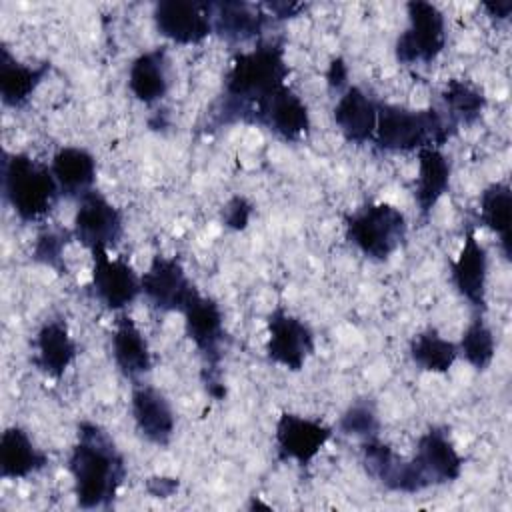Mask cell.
<instances>
[{
	"mask_svg": "<svg viewBox=\"0 0 512 512\" xmlns=\"http://www.w3.org/2000/svg\"><path fill=\"white\" fill-rule=\"evenodd\" d=\"M288 74L282 42H260L256 48L236 54L224 78L222 98L210 114V126L250 124L254 108L286 86Z\"/></svg>",
	"mask_w": 512,
	"mask_h": 512,
	"instance_id": "obj_1",
	"label": "cell"
},
{
	"mask_svg": "<svg viewBox=\"0 0 512 512\" xmlns=\"http://www.w3.org/2000/svg\"><path fill=\"white\" fill-rule=\"evenodd\" d=\"M76 502L84 510L110 508L124 478L126 462L110 434L94 424H78V440L68 458Z\"/></svg>",
	"mask_w": 512,
	"mask_h": 512,
	"instance_id": "obj_2",
	"label": "cell"
},
{
	"mask_svg": "<svg viewBox=\"0 0 512 512\" xmlns=\"http://www.w3.org/2000/svg\"><path fill=\"white\" fill-rule=\"evenodd\" d=\"M456 130L458 124L434 108L414 110L380 102L372 142L382 152H412L440 148Z\"/></svg>",
	"mask_w": 512,
	"mask_h": 512,
	"instance_id": "obj_3",
	"label": "cell"
},
{
	"mask_svg": "<svg viewBox=\"0 0 512 512\" xmlns=\"http://www.w3.org/2000/svg\"><path fill=\"white\" fill-rule=\"evenodd\" d=\"M2 190L6 202L24 222L44 218L60 198V188L52 170L22 152H4Z\"/></svg>",
	"mask_w": 512,
	"mask_h": 512,
	"instance_id": "obj_4",
	"label": "cell"
},
{
	"mask_svg": "<svg viewBox=\"0 0 512 512\" xmlns=\"http://www.w3.org/2000/svg\"><path fill=\"white\" fill-rule=\"evenodd\" d=\"M346 240L372 260H388L406 240L408 224L400 208L388 202L366 204L344 218Z\"/></svg>",
	"mask_w": 512,
	"mask_h": 512,
	"instance_id": "obj_5",
	"label": "cell"
},
{
	"mask_svg": "<svg viewBox=\"0 0 512 512\" xmlns=\"http://www.w3.org/2000/svg\"><path fill=\"white\" fill-rule=\"evenodd\" d=\"M408 28L396 38V60L400 64L432 62L446 44V20L442 10L424 0L406 4Z\"/></svg>",
	"mask_w": 512,
	"mask_h": 512,
	"instance_id": "obj_6",
	"label": "cell"
},
{
	"mask_svg": "<svg viewBox=\"0 0 512 512\" xmlns=\"http://www.w3.org/2000/svg\"><path fill=\"white\" fill-rule=\"evenodd\" d=\"M142 294L164 312H182L200 292L178 258L156 254L140 276Z\"/></svg>",
	"mask_w": 512,
	"mask_h": 512,
	"instance_id": "obj_7",
	"label": "cell"
},
{
	"mask_svg": "<svg viewBox=\"0 0 512 512\" xmlns=\"http://www.w3.org/2000/svg\"><path fill=\"white\" fill-rule=\"evenodd\" d=\"M124 234L122 212L108 202L98 190H90L78 198V208L74 214L72 236L86 246L90 252L96 248L108 250L116 246Z\"/></svg>",
	"mask_w": 512,
	"mask_h": 512,
	"instance_id": "obj_8",
	"label": "cell"
},
{
	"mask_svg": "<svg viewBox=\"0 0 512 512\" xmlns=\"http://www.w3.org/2000/svg\"><path fill=\"white\" fill-rule=\"evenodd\" d=\"M266 354L272 362L298 372L314 352V332L298 316L276 306L268 314Z\"/></svg>",
	"mask_w": 512,
	"mask_h": 512,
	"instance_id": "obj_9",
	"label": "cell"
},
{
	"mask_svg": "<svg viewBox=\"0 0 512 512\" xmlns=\"http://www.w3.org/2000/svg\"><path fill=\"white\" fill-rule=\"evenodd\" d=\"M90 254L92 296L108 310H122L132 304L142 292V282L134 268L122 258H110L104 248H96Z\"/></svg>",
	"mask_w": 512,
	"mask_h": 512,
	"instance_id": "obj_10",
	"label": "cell"
},
{
	"mask_svg": "<svg viewBox=\"0 0 512 512\" xmlns=\"http://www.w3.org/2000/svg\"><path fill=\"white\" fill-rule=\"evenodd\" d=\"M152 18L156 30L176 44H200L214 32L210 2L162 0L154 6Z\"/></svg>",
	"mask_w": 512,
	"mask_h": 512,
	"instance_id": "obj_11",
	"label": "cell"
},
{
	"mask_svg": "<svg viewBox=\"0 0 512 512\" xmlns=\"http://www.w3.org/2000/svg\"><path fill=\"white\" fill-rule=\"evenodd\" d=\"M330 436V426L312 418H304L300 414L282 412L278 416L274 432L278 458L294 460L300 466H306L318 456V452L324 448Z\"/></svg>",
	"mask_w": 512,
	"mask_h": 512,
	"instance_id": "obj_12",
	"label": "cell"
},
{
	"mask_svg": "<svg viewBox=\"0 0 512 512\" xmlns=\"http://www.w3.org/2000/svg\"><path fill=\"white\" fill-rule=\"evenodd\" d=\"M412 462L426 488L458 480L464 466V458L444 428H430L418 438Z\"/></svg>",
	"mask_w": 512,
	"mask_h": 512,
	"instance_id": "obj_13",
	"label": "cell"
},
{
	"mask_svg": "<svg viewBox=\"0 0 512 512\" xmlns=\"http://www.w3.org/2000/svg\"><path fill=\"white\" fill-rule=\"evenodd\" d=\"M250 124L264 126L280 138L294 142L308 134L310 112L304 100L290 86H282L254 108Z\"/></svg>",
	"mask_w": 512,
	"mask_h": 512,
	"instance_id": "obj_14",
	"label": "cell"
},
{
	"mask_svg": "<svg viewBox=\"0 0 512 512\" xmlns=\"http://www.w3.org/2000/svg\"><path fill=\"white\" fill-rule=\"evenodd\" d=\"M362 460L368 474L392 492L416 494L426 490L414 462L398 458L390 446L378 440V436L362 440Z\"/></svg>",
	"mask_w": 512,
	"mask_h": 512,
	"instance_id": "obj_15",
	"label": "cell"
},
{
	"mask_svg": "<svg viewBox=\"0 0 512 512\" xmlns=\"http://www.w3.org/2000/svg\"><path fill=\"white\" fill-rule=\"evenodd\" d=\"M130 410L136 430L144 440L156 446H168L174 436L176 416L168 398L148 384H138L132 390Z\"/></svg>",
	"mask_w": 512,
	"mask_h": 512,
	"instance_id": "obj_16",
	"label": "cell"
},
{
	"mask_svg": "<svg viewBox=\"0 0 512 512\" xmlns=\"http://www.w3.org/2000/svg\"><path fill=\"white\" fill-rule=\"evenodd\" d=\"M184 330L206 362L216 368L222 358L220 344L224 340L222 310L210 296L198 294L184 310Z\"/></svg>",
	"mask_w": 512,
	"mask_h": 512,
	"instance_id": "obj_17",
	"label": "cell"
},
{
	"mask_svg": "<svg viewBox=\"0 0 512 512\" xmlns=\"http://www.w3.org/2000/svg\"><path fill=\"white\" fill-rule=\"evenodd\" d=\"M378 104L380 102L368 96L360 86H348L340 94L334 106V122L348 142H372L378 120Z\"/></svg>",
	"mask_w": 512,
	"mask_h": 512,
	"instance_id": "obj_18",
	"label": "cell"
},
{
	"mask_svg": "<svg viewBox=\"0 0 512 512\" xmlns=\"http://www.w3.org/2000/svg\"><path fill=\"white\" fill-rule=\"evenodd\" d=\"M486 282H488V256L484 246L468 230L462 250L452 262V284L462 298L474 308H486Z\"/></svg>",
	"mask_w": 512,
	"mask_h": 512,
	"instance_id": "obj_19",
	"label": "cell"
},
{
	"mask_svg": "<svg viewBox=\"0 0 512 512\" xmlns=\"http://www.w3.org/2000/svg\"><path fill=\"white\" fill-rule=\"evenodd\" d=\"M210 16L214 32L230 44L256 38L268 22V14L260 6L238 0L210 2Z\"/></svg>",
	"mask_w": 512,
	"mask_h": 512,
	"instance_id": "obj_20",
	"label": "cell"
},
{
	"mask_svg": "<svg viewBox=\"0 0 512 512\" xmlns=\"http://www.w3.org/2000/svg\"><path fill=\"white\" fill-rule=\"evenodd\" d=\"M34 350V366L54 380L64 376L78 354V346L62 320H48L40 326L34 338Z\"/></svg>",
	"mask_w": 512,
	"mask_h": 512,
	"instance_id": "obj_21",
	"label": "cell"
},
{
	"mask_svg": "<svg viewBox=\"0 0 512 512\" xmlns=\"http://www.w3.org/2000/svg\"><path fill=\"white\" fill-rule=\"evenodd\" d=\"M170 64L164 48H154L136 56L128 70V88L142 104L160 102L170 88Z\"/></svg>",
	"mask_w": 512,
	"mask_h": 512,
	"instance_id": "obj_22",
	"label": "cell"
},
{
	"mask_svg": "<svg viewBox=\"0 0 512 512\" xmlns=\"http://www.w3.org/2000/svg\"><path fill=\"white\" fill-rule=\"evenodd\" d=\"M112 358L116 368L128 378L138 380L152 370V352L130 316H120L112 332Z\"/></svg>",
	"mask_w": 512,
	"mask_h": 512,
	"instance_id": "obj_23",
	"label": "cell"
},
{
	"mask_svg": "<svg viewBox=\"0 0 512 512\" xmlns=\"http://www.w3.org/2000/svg\"><path fill=\"white\" fill-rule=\"evenodd\" d=\"M50 170L58 182L60 194L68 198H82L94 190L96 158L78 146H64L52 156Z\"/></svg>",
	"mask_w": 512,
	"mask_h": 512,
	"instance_id": "obj_24",
	"label": "cell"
},
{
	"mask_svg": "<svg viewBox=\"0 0 512 512\" xmlns=\"http://www.w3.org/2000/svg\"><path fill=\"white\" fill-rule=\"evenodd\" d=\"M48 464V456L34 446L28 432L20 426H10L0 438V476L10 480L26 478L40 472Z\"/></svg>",
	"mask_w": 512,
	"mask_h": 512,
	"instance_id": "obj_25",
	"label": "cell"
},
{
	"mask_svg": "<svg viewBox=\"0 0 512 512\" xmlns=\"http://www.w3.org/2000/svg\"><path fill=\"white\" fill-rule=\"evenodd\" d=\"M450 160L440 148L418 150V176L414 198L422 218H428L432 208L444 196L450 186Z\"/></svg>",
	"mask_w": 512,
	"mask_h": 512,
	"instance_id": "obj_26",
	"label": "cell"
},
{
	"mask_svg": "<svg viewBox=\"0 0 512 512\" xmlns=\"http://www.w3.org/2000/svg\"><path fill=\"white\" fill-rule=\"evenodd\" d=\"M50 72V64L28 66L12 58L6 46L0 50V96L10 108L24 106L34 90L40 86L44 76Z\"/></svg>",
	"mask_w": 512,
	"mask_h": 512,
	"instance_id": "obj_27",
	"label": "cell"
},
{
	"mask_svg": "<svg viewBox=\"0 0 512 512\" xmlns=\"http://www.w3.org/2000/svg\"><path fill=\"white\" fill-rule=\"evenodd\" d=\"M480 220L500 238V248L510 258V220H512V192L506 182H492L480 194Z\"/></svg>",
	"mask_w": 512,
	"mask_h": 512,
	"instance_id": "obj_28",
	"label": "cell"
},
{
	"mask_svg": "<svg viewBox=\"0 0 512 512\" xmlns=\"http://www.w3.org/2000/svg\"><path fill=\"white\" fill-rule=\"evenodd\" d=\"M410 358L416 366H420L426 372L444 374L452 368L458 354V344L452 340H446L438 330L426 328L412 336L410 340Z\"/></svg>",
	"mask_w": 512,
	"mask_h": 512,
	"instance_id": "obj_29",
	"label": "cell"
},
{
	"mask_svg": "<svg viewBox=\"0 0 512 512\" xmlns=\"http://www.w3.org/2000/svg\"><path fill=\"white\" fill-rule=\"evenodd\" d=\"M442 100L456 124H474L486 108L484 92L462 80H450L442 90Z\"/></svg>",
	"mask_w": 512,
	"mask_h": 512,
	"instance_id": "obj_30",
	"label": "cell"
},
{
	"mask_svg": "<svg viewBox=\"0 0 512 512\" xmlns=\"http://www.w3.org/2000/svg\"><path fill=\"white\" fill-rule=\"evenodd\" d=\"M458 354L476 370H486L496 354V340L482 316H476L458 342Z\"/></svg>",
	"mask_w": 512,
	"mask_h": 512,
	"instance_id": "obj_31",
	"label": "cell"
},
{
	"mask_svg": "<svg viewBox=\"0 0 512 512\" xmlns=\"http://www.w3.org/2000/svg\"><path fill=\"white\" fill-rule=\"evenodd\" d=\"M338 430L346 436H356L362 440L378 436L380 420L374 404L368 400H356L350 404L338 420Z\"/></svg>",
	"mask_w": 512,
	"mask_h": 512,
	"instance_id": "obj_32",
	"label": "cell"
},
{
	"mask_svg": "<svg viewBox=\"0 0 512 512\" xmlns=\"http://www.w3.org/2000/svg\"><path fill=\"white\" fill-rule=\"evenodd\" d=\"M68 232H56V230H44L36 236L34 248H32V260L52 268L58 274H66V262H64V246Z\"/></svg>",
	"mask_w": 512,
	"mask_h": 512,
	"instance_id": "obj_33",
	"label": "cell"
},
{
	"mask_svg": "<svg viewBox=\"0 0 512 512\" xmlns=\"http://www.w3.org/2000/svg\"><path fill=\"white\" fill-rule=\"evenodd\" d=\"M252 216V204L244 196H232L224 210H222V222L230 230H244Z\"/></svg>",
	"mask_w": 512,
	"mask_h": 512,
	"instance_id": "obj_34",
	"label": "cell"
},
{
	"mask_svg": "<svg viewBox=\"0 0 512 512\" xmlns=\"http://www.w3.org/2000/svg\"><path fill=\"white\" fill-rule=\"evenodd\" d=\"M326 82L332 90H342L344 92L348 88V66L340 56L330 62L328 72H326Z\"/></svg>",
	"mask_w": 512,
	"mask_h": 512,
	"instance_id": "obj_35",
	"label": "cell"
},
{
	"mask_svg": "<svg viewBox=\"0 0 512 512\" xmlns=\"http://www.w3.org/2000/svg\"><path fill=\"white\" fill-rule=\"evenodd\" d=\"M178 478H166V476H154L148 480L146 488L156 498H168L178 490Z\"/></svg>",
	"mask_w": 512,
	"mask_h": 512,
	"instance_id": "obj_36",
	"label": "cell"
},
{
	"mask_svg": "<svg viewBox=\"0 0 512 512\" xmlns=\"http://www.w3.org/2000/svg\"><path fill=\"white\" fill-rule=\"evenodd\" d=\"M270 8V12L276 16V18H294L300 10H304L306 6L304 4H296V2H270L266 4Z\"/></svg>",
	"mask_w": 512,
	"mask_h": 512,
	"instance_id": "obj_37",
	"label": "cell"
},
{
	"mask_svg": "<svg viewBox=\"0 0 512 512\" xmlns=\"http://www.w3.org/2000/svg\"><path fill=\"white\" fill-rule=\"evenodd\" d=\"M484 8L492 18L506 20L512 12V0H496V2H484Z\"/></svg>",
	"mask_w": 512,
	"mask_h": 512,
	"instance_id": "obj_38",
	"label": "cell"
}]
</instances>
